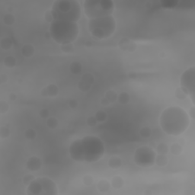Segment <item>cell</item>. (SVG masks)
Wrapping results in <instances>:
<instances>
[{"label":"cell","mask_w":195,"mask_h":195,"mask_svg":"<svg viewBox=\"0 0 195 195\" xmlns=\"http://www.w3.org/2000/svg\"><path fill=\"white\" fill-rule=\"evenodd\" d=\"M159 124L165 134L177 137L188 129L190 118L188 113L181 107L172 106L163 111L159 117Z\"/></svg>","instance_id":"6da1fadb"},{"label":"cell","mask_w":195,"mask_h":195,"mask_svg":"<svg viewBox=\"0 0 195 195\" xmlns=\"http://www.w3.org/2000/svg\"><path fill=\"white\" fill-rule=\"evenodd\" d=\"M49 32L51 38L62 45L74 42L78 35L79 28L77 22L54 20L50 23Z\"/></svg>","instance_id":"7a4b0ae2"},{"label":"cell","mask_w":195,"mask_h":195,"mask_svg":"<svg viewBox=\"0 0 195 195\" xmlns=\"http://www.w3.org/2000/svg\"><path fill=\"white\" fill-rule=\"evenodd\" d=\"M51 12L54 20L77 22L81 18L82 10L76 0H57L53 2Z\"/></svg>","instance_id":"3957f363"},{"label":"cell","mask_w":195,"mask_h":195,"mask_svg":"<svg viewBox=\"0 0 195 195\" xmlns=\"http://www.w3.org/2000/svg\"><path fill=\"white\" fill-rule=\"evenodd\" d=\"M83 162L95 163L102 158L104 154V143L100 138L88 135L80 139Z\"/></svg>","instance_id":"277c9868"},{"label":"cell","mask_w":195,"mask_h":195,"mask_svg":"<svg viewBox=\"0 0 195 195\" xmlns=\"http://www.w3.org/2000/svg\"><path fill=\"white\" fill-rule=\"evenodd\" d=\"M88 30L93 37L102 40L111 37L116 30V21L113 15L89 19Z\"/></svg>","instance_id":"5b68a950"},{"label":"cell","mask_w":195,"mask_h":195,"mask_svg":"<svg viewBox=\"0 0 195 195\" xmlns=\"http://www.w3.org/2000/svg\"><path fill=\"white\" fill-rule=\"evenodd\" d=\"M85 14L89 19L112 15L114 3L111 0H86L83 3Z\"/></svg>","instance_id":"8992f818"},{"label":"cell","mask_w":195,"mask_h":195,"mask_svg":"<svg viewBox=\"0 0 195 195\" xmlns=\"http://www.w3.org/2000/svg\"><path fill=\"white\" fill-rule=\"evenodd\" d=\"M28 195H57L58 188L54 181L47 177L37 178L28 186Z\"/></svg>","instance_id":"52a82bcc"},{"label":"cell","mask_w":195,"mask_h":195,"mask_svg":"<svg viewBox=\"0 0 195 195\" xmlns=\"http://www.w3.org/2000/svg\"><path fill=\"white\" fill-rule=\"evenodd\" d=\"M156 152L150 146H143L137 148L134 152V161L138 166L149 168L155 165Z\"/></svg>","instance_id":"ba28073f"},{"label":"cell","mask_w":195,"mask_h":195,"mask_svg":"<svg viewBox=\"0 0 195 195\" xmlns=\"http://www.w3.org/2000/svg\"><path fill=\"white\" fill-rule=\"evenodd\" d=\"M195 68L194 66L186 70L180 78L181 88L190 96L193 104H194V94H195Z\"/></svg>","instance_id":"9c48e42d"},{"label":"cell","mask_w":195,"mask_h":195,"mask_svg":"<svg viewBox=\"0 0 195 195\" xmlns=\"http://www.w3.org/2000/svg\"><path fill=\"white\" fill-rule=\"evenodd\" d=\"M118 47L125 52H134L137 48V44L127 37H123L118 41Z\"/></svg>","instance_id":"30bf717a"},{"label":"cell","mask_w":195,"mask_h":195,"mask_svg":"<svg viewBox=\"0 0 195 195\" xmlns=\"http://www.w3.org/2000/svg\"><path fill=\"white\" fill-rule=\"evenodd\" d=\"M42 161L37 156H32L26 162V167L31 172H37L41 168Z\"/></svg>","instance_id":"8fae6325"},{"label":"cell","mask_w":195,"mask_h":195,"mask_svg":"<svg viewBox=\"0 0 195 195\" xmlns=\"http://www.w3.org/2000/svg\"><path fill=\"white\" fill-rule=\"evenodd\" d=\"M59 93V88L57 85L50 84L41 90V95L44 98H55Z\"/></svg>","instance_id":"7c38bea8"},{"label":"cell","mask_w":195,"mask_h":195,"mask_svg":"<svg viewBox=\"0 0 195 195\" xmlns=\"http://www.w3.org/2000/svg\"><path fill=\"white\" fill-rule=\"evenodd\" d=\"M21 52L24 57L29 58V57H32L34 56V53H35V49L32 44H25L22 47Z\"/></svg>","instance_id":"4fadbf2b"},{"label":"cell","mask_w":195,"mask_h":195,"mask_svg":"<svg viewBox=\"0 0 195 195\" xmlns=\"http://www.w3.org/2000/svg\"><path fill=\"white\" fill-rule=\"evenodd\" d=\"M108 165L112 169H118L122 165V160L118 156H111L108 160Z\"/></svg>","instance_id":"5bb4252c"},{"label":"cell","mask_w":195,"mask_h":195,"mask_svg":"<svg viewBox=\"0 0 195 195\" xmlns=\"http://www.w3.org/2000/svg\"><path fill=\"white\" fill-rule=\"evenodd\" d=\"M111 182H109L108 180L102 179L100 180L97 184V189L100 192L105 193L108 192L111 188Z\"/></svg>","instance_id":"9a60e30c"},{"label":"cell","mask_w":195,"mask_h":195,"mask_svg":"<svg viewBox=\"0 0 195 195\" xmlns=\"http://www.w3.org/2000/svg\"><path fill=\"white\" fill-rule=\"evenodd\" d=\"M69 69H70V71L71 72V73L74 75H78L83 71V65L78 61H73L70 64Z\"/></svg>","instance_id":"2e32d148"},{"label":"cell","mask_w":195,"mask_h":195,"mask_svg":"<svg viewBox=\"0 0 195 195\" xmlns=\"http://www.w3.org/2000/svg\"><path fill=\"white\" fill-rule=\"evenodd\" d=\"M124 184V181L121 176H114L111 181V185L114 189H121Z\"/></svg>","instance_id":"e0dca14e"},{"label":"cell","mask_w":195,"mask_h":195,"mask_svg":"<svg viewBox=\"0 0 195 195\" xmlns=\"http://www.w3.org/2000/svg\"><path fill=\"white\" fill-rule=\"evenodd\" d=\"M169 151L174 155H179L183 152V146L178 142H175L169 146Z\"/></svg>","instance_id":"ac0fdd59"},{"label":"cell","mask_w":195,"mask_h":195,"mask_svg":"<svg viewBox=\"0 0 195 195\" xmlns=\"http://www.w3.org/2000/svg\"><path fill=\"white\" fill-rule=\"evenodd\" d=\"M168 163V159L167 157V155H162V154H159L158 155L155 156V163L159 167H164L167 165Z\"/></svg>","instance_id":"d6986e66"},{"label":"cell","mask_w":195,"mask_h":195,"mask_svg":"<svg viewBox=\"0 0 195 195\" xmlns=\"http://www.w3.org/2000/svg\"><path fill=\"white\" fill-rule=\"evenodd\" d=\"M0 47L5 50H10L13 47V41L10 37H4L0 41Z\"/></svg>","instance_id":"ffe728a7"},{"label":"cell","mask_w":195,"mask_h":195,"mask_svg":"<svg viewBox=\"0 0 195 195\" xmlns=\"http://www.w3.org/2000/svg\"><path fill=\"white\" fill-rule=\"evenodd\" d=\"M117 97H118V95L114 90H108L104 95V98H107L111 104L115 103L116 101H117Z\"/></svg>","instance_id":"44dd1931"},{"label":"cell","mask_w":195,"mask_h":195,"mask_svg":"<svg viewBox=\"0 0 195 195\" xmlns=\"http://www.w3.org/2000/svg\"><path fill=\"white\" fill-rule=\"evenodd\" d=\"M130 95L127 92H126V91H122V92H121L118 95V97H117V101H118V102L121 104H128V102L130 101Z\"/></svg>","instance_id":"7402d4cb"},{"label":"cell","mask_w":195,"mask_h":195,"mask_svg":"<svg viewBox=\"0 0 195 195\" xmlns=\"http://www.w3.org/2000/svg\"><path fill=\"white\" fill-rule=\"evenodd\" d=\"M3 22L6 25H12L15 22V17L12 13H6L3 17Z\"/></svg>","instance_id":"603a6c76"},{"label":"cell","mask_w":195,"mask_h":195,"mask_svg":"<svg viewBox=\"0 0 195 195\" xmlns=\"http://www.w3.org/2000/svg\"><path fill=\"white\" fill-rule=\"evenodd\" d=\"M16 63H17V60L12 56H7L4 59V65L8 68H13L15 66Z\"/></svg>","instance_id":"cb8c5ba5"},{"label":"cell","mask_w":195,"mask_h":195,"mask_svg":"<svg viewBox=\"0 0 195 195\" xmlns=\"http://www.w3.org/2000/svg\"><path fill=\"white\" fill-rule=\"evenodd\" d=\"M156 152L162 155H167L168 152H169V146L166 143L161 142L156 146Z\"/></svg>","instance_id":"d4e9b609"},{"label":"cell","mask_w":195,"mask_h":195,"mask_svg":"<svg viewBox=\"0 0 195 195\" xmlns=\"http://www.w3.org/2000/svg\"><path fill=\"white\" fill-rule=\"evenodd\" d=\"M95 118L98 121V122L102 123L106 121L108 115H107V114H106L105 111H102V110H99V111H98L97 112L95 113Z\"/></svg>","instance_id":"484cf974"},{"label":"cell","mask_w":195,"mask_h":195,"mask_svg":"<svg viewBox=\"0 0 195 195\" xmlns=\"http://www.w3.org/2000/svg\"><path fill=\"white\" fill-rule=\"evenodd\" d=\"M91 88V85L88 84V83H86L83 80H80L78 83V88L81 91H83V92H86V91H88Z\"/></svg>","instance_id":"4316f807"},{"label":"cell","mask_w":195,"mask_h":195,"mask_svg":"<svg viewBox=\"0 0 195 195\" xmlns=\"http://www.w3.org/2000/svg\"><path fill=\"white\" fill-rule=\"evenodd\" d=\"M60 48H61L62 51L65 53H70L74 51V45L73 43L62 44L60 46Z\"/></svg>","instance_id":"83f0119b"},{"label":"cell","mask_w":195,"mask_h":195,"mask_svg":"<svg viewBox=\"0 0 195 195\" xmlns=\"http://www.w3.org/2000/svg\"><path fill=\"white\" fill-rule=\"evenodd\" d=\"M59 121L56 117H48L47 120V126L50 129H55L58 127Z\"/></svg>","instance_id":"f1b7e54d"},{"label":"cell","mask_w":195,"mask_h":195,"mask_svg":"<svg viewBox=\"0 0 195 195\" xmlns=\"http://www.w3.org/2000/svg\"><path fill=\"white\" fill-rule=\"evenodd\" d=\"M140 134L142 138L148 139L152 136V130L148 127H142L140 129Z\"/></svg>","instance_id":"f546056e"},{"label":"cell","mask_w":195,"mask_h":195,"mask_svg":"<svg viewBox=\"0 0 195 195\" xmlns=\"http://www.w3.org/2000/svg\"><path fill=\"white\" fill-rule=\"evenodd\" d=\"M24 137H25L26 139L30 140H33L36 138L37 137V132H36L35 130L32 128H29L28 130H25L24 132Z\"/></svg>","instance_id":"4dcf8cb0"},{"label":"cell","mask_w":195,"mask_h":195,"mask_svg":"<svg viewBox=\"0 0 195 195\" xmlns=\"http://www.w3.org/2000/svg\"><path fill=\"white\" fill-rule=\"evenodd\" d=\"M175 97L179 100H184L185 98L188 96V94L185 92L181 87H179V88H178L176 90H175Z\"/></svg>","instance_id":"1f68e13d"},{"label":"cell","mask_w":195,"mask_h":195,"mask_svg":"<svg viewBox=\"0 0 195 195\" xmlns=\"http://www.w3.org/2000/svg\"><path fill=\"white\" fill-rule=\"evenodd\" d=\"M81 79L85 81L86 83H88L90 85H92L95 82V78L93 76V75L90 73H84L81 77Z\"/></svg>","instance_id":"d6a6232c"},{"label":"cell","mask_w":195,"mask_h":195,"mask_svg":"<svg viewBox=\"0 0 195 195\" xmlns=\"http://www.w3.org/2000/svg\"><path fill=\"white\" fill-rule=\"evenodd\" d=\"M10 135V130L7 126H2L0 128V137L1 139H6Z\"/></svg>","instance_id":"836d02e7"},{"label":"cell","mask_w":195,"mask_h":195,"mask_svg":"<svg viewBox=\"0 0 195 195\" xmlns=\"http://www.w3.org/2000/svg\"><path fill=\"white\" fill-rule=\"evenodd\" d=\"M9 109V105L6 101H0V114H6V112H8Z\"/></svg>","instance_id":"e575fe53"},{"label":"cell","mask_w":195,"mask_h":195,"mask_svg":"<svg viewBox=\"0 0 195 195\" xmlns=\"http://www.w3.org/2000/svg\"><path fill=\"white\" fill-rule=\"evenodd\" d=\"M34 179H35V177L34 175H31V174H28V175H24V178H23V184L26 185V186H28Z\"/></svg>","instance_id":"d590c367"},{"label":"cell","mask_w":195,"mask_h":195,"mask_svg":"<svg viewBox=\"0 0 195 195\" xmlns=\"http://www.w3.org/2000/svg\"><path fill=\"white\" fill-rule=\"evenodd\" d=\"M98 123V121L96 120L95 116H90V117H88L86 120L87 125H88V127H95V126L97 125Z\"/></svg>","instance_id":"8d00e7d4"},{"label":"cell","mask_w":195,"mask_h":195,"mask_svg":"<svg viewBox=\"0 0 195 195\" xmlns=\"http://www.w3.org/2000/svg\"><path fill=\"white\" fill-rule=\"evenodd\" d=\"M83 184L86 185V186H90V185L92 184L93 182H94V179H93L92 176H91V175H85L83 177Z\"/></svg>","instance_id":"74e56055"},{"label":"cell","mask_w":195,"mask_h":195,"mask_svg":"<svg viewBox=\"0 0 195 195\" xmlns=\"http://www.w3.org/2000/svg\"><path fill=\"white\" fill-rule=\"evenodd\" d=\"M44 19H45V20L47 21V22H50V23H52L53 21H54V19H53V15H52L51 10L47 11L45 13H44Z\"/></svg>","instance_id":"f35d334b"},{"label":"cell","mask_w":195,"mask_h":195,"mask_svg":"<svg viewBox=\"0 0 195 195\" xmlns=\"http://www.w3.org/2000/svg\"><path fill=\"white\" fill-rule=\"evenodd\" d=\"M39 114H40V117H41V118H43V119L48 118L49 115H50V111H49L47 108H44V109L40 110Z\"/></svg>","instance_id":"ab89813d"},{"label":"cell","mask_w":195,"mask_h":195,"mask_svg":"<svg viewBox=\"0 0 195 195\" xmlns=\"http://www.w3.org/2000/svg\"><path fill=\"white\" fill-rule=\"evenodd\" d=\"M68 105H69V107L70 108L75 109V108H76L77 107H78V101H77V100H76V99H71V100H70V101H69Z\"/></svg>","instance_id":"60d3db41"},{"label":"cell","mask_w":195,"mask_h":195,"mask_svg":"<svg viewBox=\"0 0 195 195\" xmlns=\"http://www.w3.org/2000/svg\"><path fill=\"white\" fill-rule=\"evenodd\" d=\"M161 3L163 4L164 7H169V6H175V4L176 3V2H171V1H163L161 2Z\"/></svg>","instance_id":"b9f144b4"},{"label":"cell","mask_w":195,"mask_h":195,"mask_svg":"<svg viewBox=\"0 0 195 195\" xmlns=\"http://www.w3.org/2000/svg\"><path fill=\"white\" fill-rule=\"evenodd\" d=\"M8 82V76H6V74H4V73H2L1 75H0V83H1V84H5V83H6Z\"/></svg>","instance_id":"7bdbcfd3"},{"label":"cell","mask_w":195,"mask_h":195,"mask_svg":"<svg viewBox=\"0 0 195 195\" xmlns=\"http://www.w3.org/2000/svg\"><path fill=\"white\" fill-rule=\"evenodd\" d=\"M189 117H191L192 119L195 118V107L194 106H192L191 108V109L189 110Z\"/></svg>","instance_id":"ee69618b"},{"label":"cell","mask_w":195,"mask_h":195,"mask_svg":"<svg viewBox=\"0 0 195 195\" xmlns=\"http://www.w3.org/2000/svg\"><path fill=\"white\" fill-rule=\"evenodd\" d=\"M9 99L11 101H14L17 99V95L14 92H11L9 95Z\"/></svg>","instance_id":"f6af8a7d"},{"label":"cell","mask_w":195,"mask_h":195,"mask_svg":"<svg viewBox=\"0 0 195 195\" xmlns=\"http://www.w3.org/2000/svg\"><path fill=\"white\" fill-rule=\"evenodd\" d=\"M101 104H102L103 106H108V105H109L110 104H111V103H110L109 101H108V100L107 98H104V97L101 98Z\"/></svg>","instance_id":"bcb514c9"},{"label":"cell","mask_w":195,"mask_h":195,"mask_svg":"<svg viewBox=\"0 0 195 195\" xmlns=\"http://www.w3.org/2000/svg\"><path fill=\"white\" fill-rule=\"evenodd\" d=\"M137 73H135V72H130V73H128V77L130 78H131V79H134V78H137Z\"/></svg>","instance_id":"7dc6e473"},{"label":"cell","mask_w":195,"mask_h":195,"mask_svg":"<svg viewBox=\"0 0 195 195\" xmlns=\"http://www.w3.org/2000/svg\"><path fill=\"white\" fill-rule=\"evenodd\" d=\"M156 146L157 144L155 143V142H150V144H149V146L151 147V148H156Z\"/></svg>","instance_id":"c3c4849f"},{"label":"cell","mask_w":195,"mask_h":195,"mask_svg":"<svg viewBox=\"0 0 195 195\" xmlns=\"http://www.w3.org/2000/svg\"><path fill=\"white\" fill-rule=\"evenodd\" d=\"M45 38L47 39V40H48V39L51 38V35H50V32H49V31L45 33Z\"/></svg>","instance_id":"681fc988"},{"label":"cell","mask_w":195,"mask_h":195,"mask_svg":"<svg viewBox=\"0 0 195 195\" xmlns=\"http://www.w3.org/2000/svg\"><path fill=\"white\" fill-rule=\"evenodd\" d=\"M85 46L87 47H91V46H92V43H91V41H89V40H88V41H86V43H85Z\"/></svg>","instance_id":"f907efd6"},{"label":"cell","mask_w":195,"mask_h":195,"mask_svg":"<svg viewBox=\"0 0 195 195\" xmlns=\"http://www.w3.org/2000/svg\"><path fill=\"white\" fill-rule=\"evenodd\" d=\"M144 194H152V191H150V190H146V191L144 192Z\"/></svg>","instance_id":"816d5d0a"},{"label":"cell","mask_w":195,"mask_h":195,"mask_svg":"<svg viewBox=\"0 0 195 195\" xmlns=\"http://www.w3.org/2000/svg\"><path fill=\"white\" fill-rule=\"evenodd\" d=\"M165 55H166V54H165V53H163V52L160 53V57H165Z\"/></svg>","instance_id":"f5cc1de1"},{"label":"cell","mask_w":195,"mask_h":195,"mask_svg":"<svg viewBox=\"0 0 195 195\" xmlns=\"http://www.w3.org/2000/svg\"><path fill=\"white\" fill-rule=\"evenodd\" d=\"M19 83H22V79H20V80H19Z\"/></svg>","instance_id":"db71d44e"}]
</instances>
